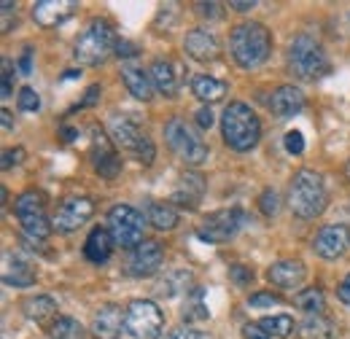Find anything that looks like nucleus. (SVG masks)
<instances>
[{
	"label": "nucleus",
	"mask_w": 350,
	"mask_h": 339,
	"mask_svg": "<svg viewBox=\"0 0 350 339\" xmlns=\"http://www.w3.org/2000/svg\"><path fill=\"white\" fill-rule=\"evenodd\" d=\"M221 135L232 151L245 154V151L256 148V143L262 137L259 116L245 103H229L221 113Z\"/></svg>",
	"instance_id": "f257e3e1"
},
{
	"label": "nucleus",
	"mask_w": 350,
	"mask_h": 339,
	"mask_svg": "<svg viewBox=\"0 0 350 339\" xmlns=\"http://www.w3.org/2000/svg\"><path fill=\"white\" fill-rule=\"evenodd\" d=\"M229 49H232L234 62L240 68L251 70V68H259L262 62H267V57L272 51V36L262 22H243L232 30Z\"/></svg>",
	"instance_id": "f03ea898"
},
{
	"label": "nucleus",
	"mask_w": 350,
	"mask_h": 339,
	"mask_svg": "<svg viewBox=\"0 0 350 339\" xmlns=\"http://www.w3.org/2000/svg\"><path fill=\"white\" fill-rule=\"evenodd\" d=\"M329 194L323 178L315 170H299L288 186V205L299 218H315L326 211Z\"/></svg>",
	"instance_id": "7ed1b4c3"
},
{
	"label": "nucleus",
	"mask_w": 350,
	"mask_h": 339,
	"mask_svg": "<svg viewBox=\"0 0 350 339\" xmlns=\"http://www.w3.org/2000/svg\"><path fill=\"white\" fill-rule=\"evenodd\" d=\"M116 46H119V36H116L113 25L108 19H92L87 25V30L76 41L73 57L81 65H100L111 54H116Z\"/></svg>",
	"instance_id": "20e7f679"
},
{
	"label": "nucleus",
	"mask_w": 350,
	"mask_h": 339,
	"mask_svg": "<svg viewBox=\"0 0 350 339\" xmlns=\"http://www.w3.org/2000/svg\"><path fill=\"white\" fill-rule=\"evenodd\" d=\"M288 68L299 79H321L329 73V57L323 46L310 38V36H297L288 46Z\"/></svg>",
	"instance_id": "39448f33"
},
{
	"label": "nucleus",
	"mask_w": 350,
	"mask_h": 339,
	"mask_svg": "<svg viewBox=\"0 0 350 339\" xmlns=\"http://www.w3.org/2000/svg\"><path fill=\"white\" fill-rule=\"evenodd\" d=\"M165 140H167L170 151H173L180 162L194 165V167L202 165V162H208V146L202 143V137L189 127L183 119L175 116V119H170L165 124Z\"/></svg>",
	"instance_id": "423d86ee"
},
{
	"label": "nucleus",
	"mask_w": 350,
	"mask_h": 339,
	"mask_svg": "<svg viewBox=\"0 0 350 339\" xmlns=\"http://www.w3.org/2000/svg\"><path fill=\"white\" fill-rule=\"evenodd\" d=\"M162 329H165V315L154 301L148 299L130 301L127 315H124V331L132 339H159Z\"/></svg>",
	"instance_id": "0eeeda50"
},
{
	"label": "nucleus",
	"mask_w": 350,
	"mask_h": 339,
	"mask_svg": "<svg viewBox=\"0 0 350 339\" xmlns=\"http://www.w3.org/2000/svg\"><path fill=\"white\" fill-rule=\"evenodd\" d=\"M143 215L130 205H116L108 213V232L113 237V245L122 248H137L143 240Z\"/></svg>",
	"instance_id": "6e6552de"
},
{
	"label": "nucleus",
	"mask_w": 350,
	"mask_h": 339,
	"mask_svg": "<svg viewBox=\"0 0 350 339\" xmlns=\"http://www.w3.org/2000/svg\"><path fill=\"white\" fill-rule=\"evenodd\" d=\"M243 223H245V213L240 211V208L216 211L202 221V226H200L197 237H200V240H205V243H226L229 237H234V234L240 232V226H243Z\"/></svg>",
	"instance_id": "1a4fd4ad"
},
{
	"label": "nucleus",
	"mask_w": 350,
	"mask_h": 339,
	"mask_svg": "<svg viewBox=\"0 0 350 339\" xmlns=\"http://www.w3.org/2000/svg\"><path fill=\"white\" fill-rule=\"evenodd\" d=\"M92 213H94L92 200H87V197H70V200H65V202L57 208L51 223H54L57 232L70 234V232H76L81 223H87L89 218H92Z\"/></svg>",
	"instance_id": "9d476101"
},
{
	"label": "nucleus",
	"mask_w": 350,
	"mask_h": 339,
	"mask_svg": "<svg viewBox=\"0 0 350 339\" xmlns=\"http://www.w3.org/2000/svg\"><path fill=\"white\" fill-rule=\"evenodd\" d=\"M350 248V229L345 223H332V226H323L315 240H312V251L321 256V258H340L345 256Z\"/></svg>",
	"instance_id": "9b49d317"
},
{
	"label": "nucleus",
	"mask_w": 350,
	"mask_h": 339,
	"mask_svg": "<svg viewBox=\"0 0 350 339\" xmlns=\"http://www.w3.org/2000/svg\"><path fill=\"white\" fill-rule=\"evenodd\" d=\"M92 154H94V170H97L103 178L113 180V178L122 172V159H119V154L113 151V146H111V140L105 137V132L97 127H92Z\"/></svg>",
	"instance_id": "f8f14e48"
},
{
	"label": "nucleus",
	"mask_w": 350,
	"mask_h": 339,
	"mask_svg": "<svg viewBox=\"0 0 350 339\" xmlns=\"http://www.w3.org/2000/svg\"><path fill=\"white\" fill-rule=\"evenodd\" d=\"M162 261H165L162 245L154 243V240H146V243H140V245L132 251L130 275H135V277H151L154 272H159Z\"/></svg>",
	"instance_id": "ddd939ff"
},
{
	"label": "nucleus",
	"mask_w": 350,
	"mask_h": 339,
	"mask_svg": "<svg viewBox=\"0 0 350 339\" xmlns=\"http://www.w3.org/2000/svg\"><path fill=\"white\" fill-rule=\"evenodd\" d=\"M124 315L122 307L116 304H103L94 318H92V337L94 339H119L122 329H124Z\"/></svg>",
	"instance_id": "4468645a"
},
{
	"label": "nucleus",
	"mask_w": 350,
	"mask_h": 339,
	"mask_svg": "<svg viewBox=\"0 0 350 339\" xmlns=\"http://www.w3.org/2000/svg\"><path fill=\"white\" fill-rule=\"evenodd\" d=\"M79 11V3L73 0H41L33 5V19L41 27H57L65 19H70Z\"/></svg>",
	"instance_id": "2eb2a0df"
},
{
	"label": "nucleus",
	"mask_w": 350,
	"mask_h": 339,
	"mask_svg": "<svg viewBox=\"0 0 350 339\" xmlns=\"http://www.w3.org/2000/svg\"><path fill=\"white\" fill-rule=\"evenodd\" d=\"M146 137H148V135L137 127L130 116H113V119H111V140H113V146H119L122 151H135V154H137Z\"/></svg>",
	"instance_id": "dca6fc26"
},
{
	"label": "nucleus",
	"mask_w": 350,
	"mask_h": 339,
	"mask_svg": "<svg viewBox=\"0 0 350 339\" xmlns=\"http://www.w3.org/2000/svg\"><path fill=\"white\" fill-rule=\"evenodd\" d=\"M302 108H305V94H302V89L286 84V86H278V89L272 92L269 111H272L278 119H291V116H297Z\"/></svg>",
	"instance_id": "f3484780"
},
{
	"label": "nucleus",
	"mask_w": 350,
	"mask_h": 339,
	"mask_svg": "<svg viewBox=\"0 0 350 339\" xmlns=\"http://www.w3.org/2000/svg\"><path fill=\"white\" fill-rule=\"evenodd\" d=\"M3 283L5 286H16V288H27L36 283V267L19 254H5L3 258Z\"/></svg>",
	"instance_id": "a211bd4d"
},
{
	"label": "nucleus",
	"mask_w": 350,
	"mask_h": 339,
	"mask_svg": "<svg viewBox=\"0 0 350 339\" xmlns=\"http://www.w3.org/2000/svg\"><path fill=\"white\" fill-rule=\"evenodd\" d=\"M183 49H186V54H189L191 59H197V62H213L221 51L216 36L208 33V30H202V27H197V30H191V33L186 36Z\"/></svg>",
	"instance_id": "6ab92c4d"
},
{
	"label": "nucleus",
	"mask_w": 350,
	"mask_h": 339,
	"mask_svg": "<svg viewBox=\"0 0 350 339\" xmlns=\"http://www.w3.org/2000/svg\"><path fill=\"white\" fill-rule=\"evenodd\" d=\"M307 269L302 261H294V258H286V261H278L267 269V280L278 288H297L302 286Z\"/></svg>",
	"instance_id": "aec40b11"
},
{
	"label": "nucleus",
	"mask_w": 350,
	"mask_h": 339,
	"mask_svg": "<svg viewBox=\"0 0 350 339\" xmlns=\"http://www.w3.org/2000/svg\"><path fill=\"white\" fill-rule=\"evenodd\" d=\"M202 194H205V178L197 175V172H186V175L178 180V186H175L173 202L180 205V208L194 211V208L202 202Z\"/></svg>",
	"instance_id": "412c9836"
},
{
	"label": "nucleus",
	"mask_w": 350,
	"mask_h": 339,
	"mask_svg": "<svg viewBox=\"0 0 350 339\" xmlns=\"http://www.w3.org/2000/svg\"><path fill=\"white\" fill-rule=\"evenodd\" d=\"M148 76H151L154 89L162 92L165 97H175L178 94V73H175V65L170 59H154Z\"/></svg>",
	"instance_id": "4be33fe9"
},
{
	"label": "nucleus",
	"mask_w": 350,
	"mask_h": 339,
	"mask_svg": "<svg viewBox=\"0 0 350 339\" xmlns=\"http://www.w3.org/2000/svg\"><path fill=\"white\" fill-rule=\"evenodd\" d=\"M111 251H113V237L108 229H92L84 243V256H87L92 264H105L111 258Z\"/></svg>",
	"instance_id": "5701e85b"
},
{
	"label": "nucleus",
	"mask_w": 350,
	"mask_h": 339,
	"mask_svg": "<svg viewBox=\"0 0 350 339\" xmlns=\"http://www.w3.org/2000/svg\"><path fill=\"white\" fill-rule=\"evenodd\" d=\"M122 81H124V86L130 89L132 97H137V100H143V103H148V100H151V89H154L151 76H148V73H143L140 68H135V65H124V68H122Z\"/></svg>",
	"instance_id": "b1692460"
},
{
	"label": "nucleus",
	"mask_w": 350,
	"mask_h": 339,
	"mask_svg": "<svg viewBox=\"0 0 350 339\" xmlns=\"http://www.w3.org/2000/svg\"><path fill=\"white\" fill-rule=\"evenodd\" d=\"M180 318L186 323H197V321H208L211 312H208V304H205V291L200 286L191 288V294H186L183 301V310H180Z\"/></svg>",
	"instance_id": "393cba45"
},
{
	"label": "nucleus",
	"mask_w": 350,
	"mask_h": 339,
	"mask_svg": "<svg viewBox=\"0 0 350 339\" xmlns=\"http://www.w3.org/2000/svg\"><path fill=\"white\" fill-rule=\"evenodd\" d=\"M146 218H148V223L154 229L170 232V229H175V223H178V211H175L170 202H151L148 211H146Z\"/></svg>",
	"instance_id": "a878e982"
},
{
	"label": "nucleus",
	"mask_w": 350,
	"mask_h": 339,
	"mask_svg": "<svg viewBox=\"0 0 350 339\" xmlns=\"http://www.w3.org/2000/svg\"><path fill=\"white\" fill-rule=\"evenodd\" d=\"M191 92H194V97H200L202 103L211 105V103H216V100H221L226 94V84L219 81V79H213V76H194Z\"/></svg>",
	"instance_id": "bb28decb"
},
{
	"label": "nucleus",
	"mask_w": 350,
	"mask_h": 339,
	"mask_svg": "<svg viewBox=\"0 0 350 339\" xmlns=\"http://www.w3.org/2000/svg\"><path fill=\"white\" fill-rule=\"evenodd\" d=\"M191 280H194V275L189 272V269H178V272H170L165 280H159V286H157V291L162 294V297H178V294H191Z\"/></svg>",
	"instance_id": "cd10ccee"
},
{
	"label": "nucleus",
	"mask_w": 350,
	"mask_h": 339,
	"mask_svg": "<svg viewBox=\"0 0 350 339\" xmlns=\"http://www.w3.org/2000/svg\"><path fill=\"white\" fill-rule=\"evenodd\" d=\"M302 339H332L334 334V323L326 321L323 315H307L305 321L299 323V331H297Z\"/></svg>",
	"instance_id": "c85d7f7f"
},
{
	"label": "nucleus",
	"mask_w": 350,
	"mask_h": 339,
	"mask_svg": "<svg viewBox=\"0 0 350 339\" xmlns=\"http://www.w3.org/2000/svg\"><path fill=\"white\" fill-rule=\"evenodd\" d=\"M14 211H16V218H19V221H25V218H41V215H46L44 194H38V191H25V194L16 200Z\"/></svg>",
	"instance_id": "c756f323"
},
{
	"label": "nucleus",
	"mask_w": 350,
	"mask_h": 339,
	"mask_svg": "<svg viewBox=\"0 0 350 339\" xmlns=\"http://www.w3.org/2000/svg\"><path fill=\"white\" fill-rule=\"evenodd\" d=\"M54 312H57V304H54L51 297H36L25 301V315L30 321H36V323H46Z\"/></svg>",
	"instance_id": "7c9ffc66"
},
{
	"label": "nucleus",
	"mask_w": 350,
	"mask_h": 339,
	"mask_svg": "<svg viewBox=\"0 0 350 339\" xmlns=\"http://www.w3.org/2000/svg\"><path fill=\"white\" fill-rule=\"evenodd\" d=\"M294 304H297L299 310H305L307 315H321V312L326 310L323 291H318V288H305V291H299V294L294 297Z\"/></svg>",
	"instance_id": "2f4dec72"
},
{
	"label": "nucleus",
	"mask_w": 350,
	"mask_h": 339,
	"mask_svg": "<svg viewBox=\"0 0 350 339\" xmlns=\"http://www.w3.org/2000/svg\"><path fill=\"white\" fill-rule=\"evenodd\" d=\"M51 339H84V326L76 318H57L51 323Z\"/></svg>",
	"instance_id": "473e14b6"
},
{
	"label": "nucleus",
	"mask_w": 350,
	"mask_h": 339,
	"mask_svg": "<svg viewBox=\"0 0 350 339\" xmlns=\"http://www.w3.org/2000/svg\"><path fill=\"white\" fill-rule=\"evenodd\" d=\"M259 323H262L264 331H267L269 337H288V334L294 331V321H291L288 315H272V318H264Z\"/></svg>",
	"instance_id": "72a5a7b5"
},
{
	"label": "nucleus",
	"mask_w": 350,
	"mask_h": 339,
	"mask_svg": "<svg viewBox=\"0 0 350 339\" xmlns=\"http://www.w3.org/2000/svg\"><path fill=\"white\" fill-rule=\"evenodd\" d=\"M259 208H262V213L267 218L278 215V211H280V197H278L275 189H264L262 197H259Z\"/></svg>",
	"instance_id": "f704fd0d"
},
{
	"label": "nucleus",
	"mask_w": 350,
	"mask_h": 339,
	"mask_svg": "<svg viewBox=\"0 0 350 339\" xmlns=\"http://www.w3.org/2000/svg\"><path fill=\"white\" fill-rule=\"evenodd\" d=\"M16 103H19V111H33V113H36V111L41 108V97H38V92L30 89V86H25V89L19 92Z\"/></svg>",
	"instance_id": "c9c22d12"
},
{
	"label": "nucleus",
	"mask_w": 350,
	"mask_h": 339,
	"mask_svg": "<svg viewBox=\"0 0 350 339\" xmlns=\"http://www.w3.org/2000/svg\"><path fill=\"white\" fill-rule=\"evenodd\" d=\"M283 143H286V151H288V154H294V157H299V154L305 151V137H302V132H297V129L286 132Z\"/></svg>",
	"instance_id": "e433bc0d"
},
{
	"label": "nucleus",
	"mask_w": 350,
	"mask_h": 339,
	"mask_svg": "<svg viewBox=\"0 0 350 339\" xmlns=\"http://www.w3.org/2000/svg\"><path fill=\"white\" fill-rule=\"evenodd\" d=\"M229 277H232V283H237V286H251L254 269H251V267H243V264H234V267H229Z\"/></svg>",
	"instance_id": "4c0bfd02"
},
{
	"label": "nucleus",
	"mask_w": 350,
	"mask_h": 339,
	"mask_svg": "<svg viewBox=\"0 0 350 339\" xmlns=\"http://www.w3.org/2000/svg\"><path fill=\"white\" fill-rule=\"evenodd\" d=\"M159 339H211L208 334L197 331V329H189V326H180V329H173V331H162Z\"/></svg>",
	"instance_id": "58836bf2"
},
{
	"label": "nucleus",
	"mask_w": 350,
	"mask_h": 339,
	"mask_svg": "<svg viewBox=\"0 0 350 339\" xmlns=\"http://www.w3.org/2000/svg\"><path fill=\"white\" fill-rule=\"evenodd\" d=\"M194 11L202 19H221L224 16V5L221 3H194Z\"/></svg>",
	"instance_id": "ea45409f"
},
{
	"label": "nucleus",
	"mask_w": 350,
	"mask_h": 339,
	"mask_svg": "<svg viewBox=\"0 0 350 339\" xmlns=\"http://www.w3.org/2000/svg\"><path fill=\"white\" fill-rule=\"evenodd\" d=\"M248 304H251V307H278V304H280V297H278V294L259 291V294H254V297L248 299Z\"/></svg>",
	"instance_id": "a19ab883"
},
{
	"label": "nucleus",
	"mask_w": 350,
	"mask_h": 339,
	"mask_svg": "<svg viewBox=\"0 0 350 339\" xmlns=\"http://www.w3.org/2000/svg\"><path fill=\"white\" fill-rule=\"evenodd\" d=\"M243 337L245 339H272L267 331H264L262 323H245V326H243Z\"/></svg>",
	"instance_id": "79ce46f5"
},
{
	"label": "nucleus",
	"mask_w": 350,
	"mask_h": 339,
	"mask_svg": "<svg viewBox=\"0 0 350 339\" xmlns=\"http://www.w3.org/2000/svg\"><path fill=\"white\" fill-rule=\"evenodd\" d=\"M16 68H19V73H22V76H30V73H33V49H30V46L22 51V57H19Z\"/></svg>",
	"instance_id": "37998d69"
},
{
	"label": "nucleus",
	"mask_w": 350,
	"mask_h": 339,
	"mask_svg": "<svg viewBox=\"0 0 350 339\" xmlns=\"http://www.w3.org/2000/svg\"><path fill=\"white\" fill-rule=\"evenodd\" d=\"M22 157H25V148H11V151H5V154H3V170H11L14 165H19Z\"/></svg>",
	"instance_id": "c03bdc74"
},
{
	"label": "nucleus",
	"mask_w": 350,
	"mask_h": 339,
	"mask_svg": "<svg viewBox=\"0 0 350 339\" xmlns=\"http://www.w3.org/2000/svg\"><path fill=\"white\" fill-rule=\"evenodd\" d=\"M100 94H103V89L94 84V86H89L87 89V94H84V100H79L76 103V108H89V105H94L97 100H100Z\"/></svg>",
	"instance_id": "a18cd8bd"
},
{
	"label": "nucleus",
	"mask_w": 350,
	"mask_h": 339,
	"mask_svg": "<svg viewBox=\"0 0 350 339\" xmlns=\"http://www.w3.org/2000/svg\"><path fill=\"white\" fill-rule=\"evenodd\" d=\"M0 97H11V62L3 59V92Z\"/></svg>",
	"instance_id": "49530a36"
},
{
	"label": "nucleus",
	"mask_w": 350,
	"mask_h": 339,
	"mask_svg": "<svg viewBox=\"0 0 350 339\" xmlns=\"http://www.w3.org/2000/svg\"><path fill=\"white\" fill-rule=\"evenodd\" d=\"M213 122H216V119H213V111H211V108H200V111H197V124L202 129H211Z\"/></svg>",
	"instance_id": "de8ad7c7"
},
{
	"label": "nucleus",
	"mask_w": 350,
	"mask_h": 339,
	"mask_svg": "<svg viewBox=\"0 0 350 339\" xmlns=\"http://www.w3.org/2000/svg\"><path fill=\"white\" fill-rule=\"evenodd\" d=\"M137 54V46L135 43H130V41H119V46H116V57H135Z\"/></svg>",
	"instance_id": "09e8293b"
},
{
	"label": "nucleus",
	"mask_w": 350,
	"mask_h": 339,
	"mask_svg": "<svg viewBox=\"0 0 350 339\" xmlns=\"http://www.w3.org/2000/svg\"><path fill=\"white\" fill-rule=\"evenodd\" d=\"M337 297L342 299V301H345V304L350 307V275L345 277V280H342V283H340V288H337Z\"/></svg>",
	"instance_id": "8fccbe9b"
},
{
	"label": "nucleus",
	"mask_w": 350,
	"mask_h": 339,
	"mask_svg": "<svg viewBox=\"0 0 350 339\" xmlns=\"http://www.w3.org/2000/svg\"><path fill=\"white\" fill-rule=\"evenodd\" d=\"M229 5H232L234 11H251V8H256V3H254V0H251V3H245V0H232Z\"/></svg>",
	"instance_id": "3c124183"
},
{
	"label": "nucleus",
	"mask_w": 350,
	"mask_h": 339,
	"mask_svg": "<svg viewBox=\"0 0 350 339\" xmlns=\"http://www.w3.org/2000/svg\"><path fill=\"white\" fill-rule=\"evenodd\" d=\"M79 137V129H73V127H62V140L65 143H73Z\"/></svg>",
	"instance_id": "603ef678"
},
{
	"label": "nucleus",
	"mask_w": 350,
	"mask_h": 339,
	"mask_svg": "<svg viewBox=\"0 0 350 339\" xmlns=\"http://www.w3.org/2000/svg\"><path fill=\"white\" fill-rule=\"evenodd\" d=\"M0 122H3V129H5V132L14 127V122H11V111L3 108V111H0Z\"/></svg>",
	"instance_id": "864d4df0"
},
{
	"label": "nucleus",
	"mask_w": 350,
	"mask_h": 339,
	"mask_svg": "<svg viewBox=\"0 0 350 339\" xmlns=\"http://www.w3.org/2000/svg\"><path fill=\"white\" fill-rule=\"evenodd\" d=\"M345 175L350 178V159H348V165H345Z\"/></svg>",
	"instance_id": "5fc2aeb1"
}]
</instances>
